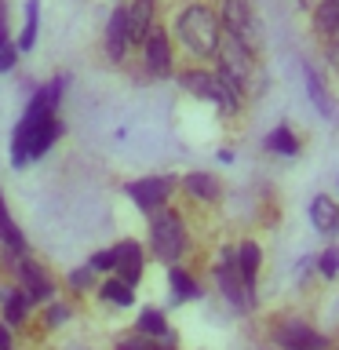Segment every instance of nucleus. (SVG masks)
Returning <instances> with one entry per match:
<instances>
[{"instance_id":"nucleus-1","label":"nucleus","mask_w":339,"mask_h":350,"mask_svg":"<svg viewBox=\"0 0 339 350\" xmlns=\"http://www.w3.org/2000/svg\"><path fill=\"white\" fill-rule=\"evenodd\" d=\"M175 37H179L193 55L212 59L219 51V40H223V22H219V15L212 8L190 4L186 11H179V18H175Z\"/></svg>"},{"instance_id":"nucleus-24","label":"nucleus","mask_w":339,"mask_h":350,"mask_svg":"<svg viewBox=\"0 0 339 350\" xmlns=\"http://www.w3.org/2000/svg\"><path fill=\"white\" fill-rule=\"evenodd\" d=\"M0 241L11 248V252H26V241H22V234H18V226L11 223V215H8V208H4V201H0Z\"/></svg>"},{"instance_id":"nucleus-23","label":"nucleus","mask_w":339,"mask_h":350,"mask_svg":"<svg viewBox=\"0 0 339 350\" xmlns=\"http://www.w3.org/2000/svg\"><path fill=\"white\" fill-rule=\"evenodd\" d=\"M98 295L109 303H117V306H131V299H135V292H131V284H124L120 278H109L103 288H98Z\"/></svg>"},{"instance_id":"nucleus-22","label":"nucleus","mask_w":339,"mask_h":350,"mask_svg":"<svg viewBox=\"0 0 339 350\" xmlns=\"http://www.w3.org/2000/svg\"><path fill=\"white\" fill-rule=\"evenodd\" d=\"M234 262H237V270L245 273L248 281H256V273H259V248L252 245V241H245V245L234 252Z\"/></svg>"},{"instance_id":"nucleus-15","label":"nucleus","mask_w":339,"mask_h":350,"mask_svg":"<svg viewBox=\"0 0 339 350\" xmlns=\"http://www.w3.org/2000/svg\"><path fill=\"white\" fill-rule=\"evenodd\" d=\"M303 81H306V95H310V103L317 106V113H321L325 120H336V103L328 98L325 84H321V77H317L310 66H303Z\"/></svg>"},{"instance_id":"nucleus-28","label":"nucleus","mask_w":339,"mask_h":350,"mask_svg":"<svg viewBox=\"0 0 339 350\" xmlns=\"http://www.w3.org/2000/svg\"><path fill=\"white\" fill-rule=\"evenodd\" d=\"M317 267H321L325 278H336V273H339V248H328L325 256L317 259Z\"/></svg>"},{"instance_id":"nucleus-29","label":"nucleus","mask_w":339,"mask_h":350,"mask_svg":"<svg viewBox=\"0 0 339 350\" xmlns=\"http://www.w3.org/2000/svg\"><path fill=\"white\" fill-rule=\"evenodd\" d=\"M95 273H109L113 270V248H106V252H98V256H92V262H87Z\"/></svg>"},{"instance_id":"nucleus-3","label":"nucleus","mask_w":339,"mask_h":350,"mask_svg":"<svg viewBox=\"0 0 339 350\" xmlns=\"http://www.w3.org/2000/svg\"><path fill=\"white\" fill-rule=\"evenodd\" d=\"M182 88L190 95L197 98H204V103H212L219 106L223 113H234L237 103H241V92L234 84L226 81L223 73H208V70H190V73H182Z\"/></svg>"},{"instance_id":"nucleus-27","label":"nucleus","mask_w":339,"mask_h":350,"mask_svg":"<svg viewBox=\"0 0 339 350\" xmlns=\"http://www.w3.org/2000/svg\"><path fill=\"white\" fill-rule=\"evenodd\" d=\"M15 62H18V48L8 37H0V73H8Z\"/></svg>"},{"instance_id":"nucleus-12","label":"nucleus","mask_w":339,"mask_h":350,"mask_svg":"<svg viewBox=\"0 0 339 350\" xmlns=\"http://www.w3.org/2000/svg\"><path fill=\"white\" fill-rule=\"evenodd\" d=\"M15 270L22 273V284H26V299H48L51 295V281H48V273H44L37 262H29V259H22V252H18V259H15Z\"/></svg>"},{"instance_id":"nucleus-31","label":"nucleus","mask_w":339,"mask_h":350,"mask_svg":"<svg viewBox=\"0 0 339 350\" xmlns=\"http://www.w3.org/2000/svg\"><path fill=\"white\" fill-rule=\"evenodd\" d=\"M66 317H70V306H62V303H55V306H51V310H48V325H51V328H59V325L66 321Z\"/></svg>"},{"instance_id":"nucleus-9","label":"nucleus","mask_w":339,"mask_h":350,"mask_svg":"<svg viewBox=\"0 0 339 350\" xmlns=\"http://www.w3.org/2000/svg\"><path fill=\"white\" fill-rule=\"evenodd\" d=\"M113 270L124 284H131V288L139 284V278H142V248L135 245V241H124V245L113 248Z\"/></svg>"},{"instance_id":"nucleus-30","label":"nucleus","mask_w":339,"mask_h":350,"mask_svg":"<svg viewBox=\"0 0 339 350\" xmlns=\"http://www.w3.org/2000/svg\"><path fill=\"white\" fill-rule=\"evenodd\" d=\"M92 278H95V270H92V267H84V270L70 273V284H73V288H87V284H92Z\"/></svg>"},{"instance_id":"nucleus-7","label":"nucleus","mask_w":339,"mask_h":350,"mask_svg":"<svg viewBox=\"0 0 339 350\" xmlns=\"http://www.w3.org/2000/svg\"><path fill=\"white\" fill-rule=\"evenodd\" d=\"M168 193H172V179H161V175L128 183V197L142 208V212H157V208L168 201Z\"/></svg>"},{"instance_id":"nucleus-4","label":"nucleus","mask_w":339,"mask_h":350,"mask_svg":"<svg viewBox=\"0 0 339 350\" xmlns=\"http://www.w3.org/2000/svg\"><path fill=\"white\" fill-rule=\"evenodd\" d=\"M182 245H186V234H182V223L179 215L172 212H157L150 223V248L153 256H157L161 262H175L182 256Z\"/></svg>"},{"instance_id":"nucleus-25","label":"nucleus","mask_w":339,"mask_h":350,"mask_svg":"<svg viewBox=\"0 0 339 350\" xmlns=\"http://www.w3.org/2000/svg\"><path fill=\"white\" fill-rule=\"evenodd\" d=\"M139 332H142V336L161 339L164 332H168V325H164V314H161V310H153V306H150V310H142V314H139Z\"/></svg>"},{"instance_id":"nucleus-20","label":"nucleus","mask_w":339,"mask_h":350,"mask_svg":"<svg viewBox=\"0 0 339 350\" xmlns=\"http://www.w3.org/2000/svg\"><path fill=\"white\" fill-rule=\"evenodd\" d=\"M182 186H186L193 197H201V201H215V197H219V183L212 179V175H204V172H190V175L182 179Z\"/></svg>"},{"instance_id":"nucleus-16","label":"nucleus","mask_w":339,"mask_h":350,"mask_svg":"<svg viewBox=\"0 0 339 350\" xmlns=\"http://www.w3.org/2000/svg\"><path fill=\"white\" fill-rule=\"evenodd\" d=\"M314 29L328 40H339V0H321L314 8Z\"/></svg>"},{"instance_id":"nucleus-2","label":"nucleus","mask_w":339,"mask_h":350,"mask_svg":"<svg viewBox=\"0 0 339 350\" xmlns=\"http://www.w3.org/2000/svg\"><path fill=\"white\" fill-rule=\"evenodd\" d=\"M59 135H62L59 117H44V120L22 117V124L15 128V135H11V164H15V168H26L29 161L44 157Z\"/></svg>"},{"instance_id":"nucleus-17","label":"nucleus","mask_w":339,"mask_h":350,"mask_svg":"<svg viewBox=\"0 0 339 350\" xmlns=\"http://www.w3.org/2000/svg\"><path fill=\"white\" fill-rule=\"evenodd\" d=\"M0 306H4L8 325H22V317L29 310V299H26V292H18V288H0Z\"/></svg>"},{"instance_id":"nucleus-18","label":"nucleus","mask_w":339,"mask_h":350,"mask_svg":"<svg viewBox=\"0 0 339 350\" xmlns=\"http://www.w3.org/2000/svg\"><path fill=\"white\" fill-rule=\"evenodd\" d=\"M168 284H172V295H175L179 303H190V299H197V295H201L197 281H193L186 270H179V267H172V270H168Z\"/></svg>"},{"instance_id":"nucleus-33","label":"nucleus","mask_w":339,"mask_h":350,"mask_svg":"<svg viewBox=\"0 0 339 350\" xmlns=\"http://www.w3.org/2000/svg\"><path fill=\"white\" fill-rule=\"evenodd\" d=\"M0 37H8L4 33V4H0Z\"/></svg>"},{"instance_id":"nucleus-5","label":"nucleus","mask_w":339,"mask_h":350,"mask_svg":"<svg viewBox=\"0 0 339 350\" xmlns=\"http://www.w3.org/2000/svg\"><path fill=\"white\" fill-rule=\"evenodd\" d=\"M215 278H219V288H223V295L237 306V310H252V306H256V281H248L245 273L237 270L234 252H226V256H223V262H219V270H215Z\"/></svg>"},{"instance_id":"nucleus-6","label":"nucleus","mask_w":339,"mask_h":350,"mask_svg":"<svg viewBox=\"0 0 339 350\" xmlns=\"http://www.w3.org/2000/svg\"><path fill=\"white\" fill-rule=\"evenodd\" d=\"M223 33L237 37L245 48H256V15H252V4L248 0H223Z\"/></svg>"},{"instance_id":"nucleus-19","label":"nucleus","mask_w":339,"mask_h":350,"mask_svg":"<svg viewBox=\"0 0 339 350\" xmlns=\"http://www.w3.org/2000/svg\"><path fill=\"white\" fill-rule=\"evenodd\" d=\"M37 26H40V0H26V26H22V37L15 44L18 51H33V44H37Z\"/></svg>"},{"instance_id":"nucleus-11","label":"nucleus","mask_w":339,"mask_h":350,"mask_svg":"<svg viewBox=\"0 0 339 350\" xmlns=\"http://www.w3.org/2000/svg\"><path fill=\"white\" fill-rule=\"evenodd\" d=\"M153 15H157V8H153V0H135L128 11H124V22H128V40L131 44H142L150 37L153 29Z\"/></svg>"},{"instance_id":"nucleus-14","label":"nucleus","mask_w":339,"mask_h":350,"mask_svg":"<svg viewBox=\"0 0 339 350\" xmlns=\"http://www.w3.org/2000/svg\"><path fill=\"white\" fill-rule=\"evenodd\" d=\"M128 48H131V40H128L124 8H117L113 15H109V26H106V51H109V59H124Z\"/></svg>"},{"instance_id":"nucleus-34","label":"nucleus","mask_w":339,"mask_h":350,"mask_svg":"<svg viewBox=\"0 0 339 350\" xmlns=\"http://www.w3.org/2000/svg\"><path fill=\"white\" fill-rule=\"evenodd\" d=\"M77 350H81V347H77Z\"/></svg>"},{"instance_id":"nucleus-10","label":"nucleus","mask_w":339,"mask_h":350,"mask_svg":"<svg viewBox=\"0 0 339 350\" xmlns=\"http://www.w3.org/2000/svg\"><path fill=\"white\" fill-rule=\"evenodd\" d=\"M146 44V70L153 73V77H168L172 73V48H168V37L153 26L150 29V37L142 40Z\"/></svg>"},{"instance_id":"nucleus-32","label":"nucleus","mask_w":339,"mask_h":350,"mask_svg":"<svg viewBox=\"0 0 339 350\" xmlns=\"http://www.w3.org/2000/svg\"><path fill=\"white\" fill-rule=\"evenodd\" d=\"M0 350H11V336H8V325H0Z\"/></svg>"},{"instance_id":"nucleus-8","label":"nucleus","mask_w":339,"mask_h":350,"mask_svg":"<svg viewBox=\"0 0 339 350\" xmlns=\"http://www.w3.org/2000/svg\"><path fill=\"white\" fill-rule=\"evenodd\" d=\"M277 347L281 350H328V339L303 321H284L277 328Z\"/></svg>"},{"instance_id":"nucleus-13","label":"nucleus","mask_w":339,"mask_h":350,"mask_svg":"<svg viewBox=\"0 0 339 350\" xmlns=\"http://www.w3.org/2000/svg\"><path fill=\"white\" fill-rule=\"evenodd\" d=\"M310 223H314L317 234H339V204H336L328 193L314 197V204H310Z\"/></svg>"},{"instance_id":"nucleus-26","label":"nucleus","mask_w":339,"mask_h":350,"mask_svg":"<svg viewBox=\"0 0 339 350\" xmlns=\"http://www.w3.org/2000/svg\"><path fill=\"white\" fill-rule=\"evenodd\" d=\"M117 350H164L161 347V339H153V336H128V339H120Z\"/></svg>"},{"instance_id":"nucleus-21","label":"nucleus","mask_w":339,"mask_h":350,"mask_svg":"<svg viewBox=\"0 0 339 350\" xmlns=\"http://www.w3.org/2000/svg\"><path fill=\"white\" fill-rule=\"evenodd\" d=\"M267 146L273 153H281V157H295V153H299V139H295L288 128H273L267 135Z\"/></svg>"}]
</instances>
